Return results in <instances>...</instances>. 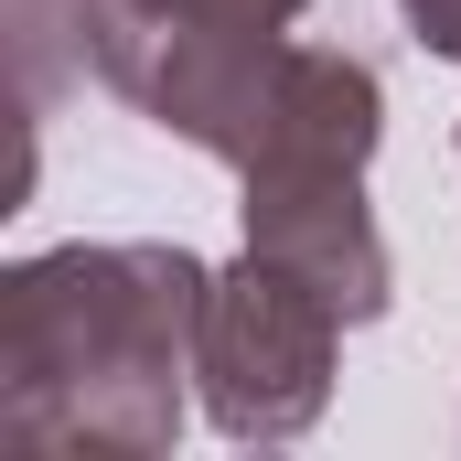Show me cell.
<instances>
[{"label":"cell","mask_w":461,"mask_h":461,"mask_svg":"<svg viewBox=\"0 0 461 461\" xmlns=\"http://www.w3.org/2000/svg\"><path fill=\"white\" fill-rule=\"evenodd\" d=\"M215 268L172 236H76L0 268V429L22 451H172Z\"/></svg>","instance_id":"6da1fadb"},{"label":"cell","mask_w":461,"mask_h":461,"mask_svg":"<svg viewBox=\"0 0 461 461\" xmlns=\"http://www.w3.org/2000/svg\"><path fill=\"white\" fill-rule=\"evenodd\" d=\"M344 312L279 268V258H236L215 268V301H204V344H194V397L204 419L226 429L236 451H279L301 429H322L333 408V354H344Z\"/></svg>","instance_id":"7a4b0ae2"},{"label":"cell","mask_w":461,"mask_h":461,"mask_svg":"<svg viewBox=\"0 0 461 461\" xmlns=\"http://www.w3.org/2000/svg\"><path fill=\"white\" fill-rule=\"evenodd\" d=\"M247 247L301 268L344 322H375L397 301V268H386V236H375V204H365V172L344 161H258L247 172Z\"/></svg>","instance_id":"3957f363"},{"label":"cell","mask_w":461,"mask_h":461,"mask_svg":"<svg viewBox=\"0 0 461 461\" xmlns=\"http://www.w3.org/2000/svg\"><path fill=\"white\" fill-rule=\"evenodd\" d=\"M375 140H386V86H375V65L344 54V43H290L258 161H344V172H365ZM258 161H247V172H258Z\"/></svg>","instance_id":"277c9868"},{"label":"cell","mask_w":461,"mask_h":461,"mask_svg":"<svg viewBox=\"0 0 461 461\" xmlns=\"http://www.w3.org/2000/svg\"><path fill=\"white\" fill-rule=\"evenodd\" d=\"M11 54H22V108H54V86L86 76V0H11Z\"/></svg>","instance_id":"5b68a950"},{"label":"cell","mask_w":461,"mask_h":461,"mask_svg":"<svg viewBox=\"0 0 461 461\" xmlns=\"http://www.w3.org/2000/svg\"><path fill=\"white\" fill-rule=\"evenodd\" d=\"M129 22H215V32H290L312 0H108Z\"/></svg>","instance_id":"8992f818"},{"label":"cell","mask_w":461,"mask_h":461,"mask_svg":"<svg viewBox=\"0 0 461 461\" xmlns=\"http://www.w3.org/2000/svg\"><path fill=\"white\" fill-rule=\"evenodd\" d=\"M397 22H408L440 65H461V0H397Z\"/></svg>","instance_id":"52a82bcc"}]
</instances>
